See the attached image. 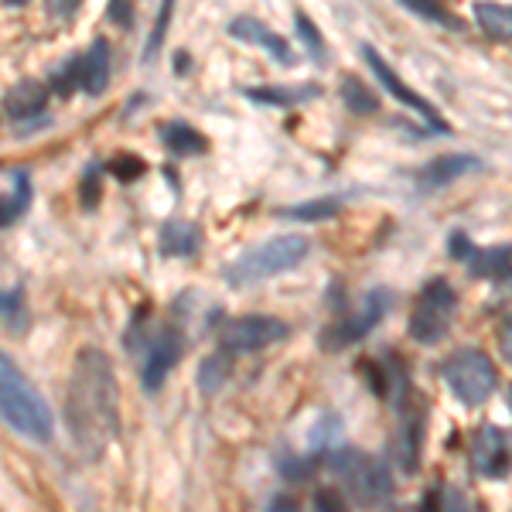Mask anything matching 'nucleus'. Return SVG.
Masks as SVG:
<instances>
[{
  "instance_id": "nucleus-1",
  "label": "nucleus",
  "mask_w": 512,
  "mask_h": 512,
  "mask_svg": "<svg viewBox=\"0 0 512 512\" xmlns=\"http://www.w3.org/2000/svg\"><path fill=\"white\" fill-rule=\"evenodd\" d=\"M65 420L82 458L96 461L120 431V393L113 362L99 349H82L65 390Z\"/></svg>"
},
{
  "instance_id": "nucleus-2",
  "label": "nucleus",
  "mask_w": 512,
  "mask_h": 512,
  "mask_svg": "<svg viewBox=\"0 0 512 512\" xmlns=\"http://www.w3.org/2000/svg\"><path fill=\"white\" fill-rule=\"evenodd\" d=\"M0 410H4V424L31 441H52L55 417L41 393L28 383V376L11 362V355L0 359Z\"/></svg>"
},
{
  "instance_id": "nucleus-3",
  "label": "nucleus",
  "mask_w": 512,
  "mask_h": 512,
  "mask_svg": "<svg viewBox=\"0 0 512 512\" xmlns=\"http://www.w3.org/2000/svg\"><path fill=\"white\" fill-rule=\"evenodd\" d=\"M304 256H308V239L304 236H297V233L274 236L263 246H256V250L239 256L233 267L226 270V277L233 280L236 287H250V284H260V280H267V277H277V274L294 270Z\"/></svg>"
},
{
  "instance_id": "nucleus-4",
  "label": "nucleus",
  "mask_w": 512,
  "mask_h": 512,
  "mask_svg": "<svg viewBox=\"0 0 512 512\" xmlns=\"http://www.w3.org/2000/svg\"><path fill=\"white\" fill-rule=\"evenodd\" d=\"M332 468L342 475L345 492H349V499L359 502V506H379V502L390 499L393 478L383 461L369 458V454H362L355 448H338L332 458Z\"/></svg>"
},
{
  "instance_id": "nucleus-5",
  "label": "nucleus",
  "mask_w": 512,
  "mask_h": 512,
  "mask_svg": "<svg viewBox=\"0 0 512 512\" xmlns=\"http://www.w3.org/2000/svg\"><path fill=\"white\" fill-rule=\"evenodd\" d=\"M441 376L465 407H478V403H485L495 393V386H499V373H495L492 359L478 349L454 352L451 359L441 366Z\"/></svg>"
},
{
  "instance_id": "nucleus-6",
  "label": "nucleus",
  "mask_w": 512,
  "mask_h": 512,
  "mask_svg": "<svg viewBox=\"0 0 512 512\" xmlns=\"http://www.w3.org/2000/svg\"><path fill=\"white\" fill-rule=\"evenodd\" d=\"M454 308H458V297H454L448 280H441V277L427 280L424 291L417 297L414 315H410V338L420 345H437L448 335V328L454 321Z\"/></svg>"
},
{
  "instance_id": "nucleus-7",
  "label": "nucleus",
  "mask_w": 512,
  "mask_h": 512,
  "mask_svg": "<svg viewBox=\"0 0 512 512\" xmlns=\"http://www.w3.org/2000/svg\"><path fill=\"white\" fill-rule=\"evenodd\" d=\"M390 304H393L390 291H369V294L362 297V301L349 311V315L338 318L332 328H325V335H321V345H325L328 352L345 349V345H355L359 338H366V335L379 325V321L386 318Z\"/></svg>"
},
{
  "instance_id": "nucleus-8",
  "label": "nucleus",
  "mask_w": 512,
  "mask_h": 512,
  "mask_svg": "<svg viewBox=\"0 0 512 512\" xmlns=\"http://www.w3.org/2000/svg\"><path fill=\"white\" fill-rule=\"evenodd\" d=\"M291 335L287 321L270 318V315H246V318H233L226 321L222 328V349L226 352H256V349H267V345L280 342V338Z\"/></svg>"
},
{
  "instance_id": "nucleus-9",
  "label": "nucleus",
  "mask_w": 512,
  "mask_h": 512,
  "mask_svg": "<svg viewBox=\"0 0 512 512\" xmlns=\"http://www.w3.org/2000/svg\"><path fill=\"white\" fill-rule=\"evenodd\" d=\"M362 59L369 62V69H373V76L379 79V86H383L386 93H390L393 99H400L403 106H410V110H414L417 117H424L427 127L437 130V134H448V123H444V117H441V113H437V106H434V103H427L424 96L414 93V89H410L407 82H403L400 76H396V72L390 69V62H386L383 55L376 52V48L362 45Z\"/></svg>"
},
{
  "instance_id": "nucleus-10",
  "label": "nucleus",
  "mask_w": 512,
  "mask_h": 512,
  "mask_svg": "<svg viewBox=\"0 0 512 512\" xmlns=\"http://www.w3.org/2000/svg\"><path fill=\"white\" fill-rule=\"evenodd\" d=\"M472 465L485 478H506L512 468V441L502 427L482 424L472 437Z\"/></svg>"
},
{
  "instance_id": "nucleus-11",
  "label": "nucleus",
  "mask_w": 512,
  "mask_h": 512,
  "mask_svg": "<svg viewBox=\"0 0 512 512\" xmlns=\"http://www.w3.org/2000/svg\"><path fill=\"white\" fill-rule=\"evenodd\" d=\"M420 444H424V410H420L414 400H403L400 424H396V434H393V454H396V465L407 475L417 472Z\"/></svg>"
},
{
  "instance_id": "nucleus-12",
  "label": "nucleus",
  "mask_w": 512,
  "mask_h": 512,
  "mask_svg": "<svg viewBox=\"0 0 512 512\" xmlns=\"http://www.w3.org/2000/svg\"><path fill=\"white\" fill-rule=\"evenodd\" d=\"M181 359V335L175 328H158L154 338L147 342V355H144V386L147 390H161L164 379H168L171 369L178 366Z\"/></svg>"
},
{
  "instance_id": "nucleus-13",
  "label": "nucleus",
  "mask_w": 512,
  "mask_h": 512,
  "mask_svg": "<svg viewBox=\"0 0 512 512\" xmlns=\"http://www.w3.org/2000/svg\"><path fill=\"white\" fill-rule=\"evenodd\" d=\"M229 35L239 38V41H246V45H260V48H267L270 55H274L277 62H284V65H291L294 62V52H291V45H287V38H280L277 31H270L263 21H256V18H236L233 24H229Z\"/></svg>"
},
{
  "instance_id": "nucleus-14",
  "label": "nucleus",
  "mask_w": 512,
  "mask_h": 512,
  "mask_svg": "<svg viewBox=\"0 0 512 512\" xmlns=\"http://www.w3.org/2000/svg\"><path fill=\"white\" fill-rule=\"evenodd\" d=\"M45 103H48V86H41L38 79H21V82H14V86L4 93L7 120L38 117V113H45Z\"/></svg>"
},
{
  "instance_id": "nucleus-15",
  "label": "nucleus",
  "mask_w": 512,
  "mask_h": 512,
  "mask_svg": "<svg viewBox=\"0 0 512 512\" xmlns=\"http://www.w3.org/2000/svg\"><path fill=\"white\" fill-rule=\"evenodd\" d=\"M478 168H482V161L472 158V154H441V158H434L424 168L420 185H424V188H441V185H451V181L472 175V171H478Z\"/></svg>"
},
{
  "instance_id": "nucleus-16",
  "label": "nucleus",
  "mask_w": 512,
  "mask_h": 512,
  "mask_svg": "<svg viewBox=\"0 0 512 512\" xmlns=\"http://www.w3.org/2000/svg\"><path fill=\"white\" fill-rule=\"evenodd\" d=\"M243 93L246 99H253L260 106H301L318 99L321 86H311V82H304V86H250Z\"/></svg>"
},
{
  "instance_id": "nucleus-17",
  "label": "nucleus",
  "mask_w": 512,
  "mask_h": 512,
  "mask_svg": "<svg viewBox=\"0 0 512 512\" xmlns=\"http://www.w3.org/2000/svg\"><path fill=\"white\" fill-rule=\"evenodd\" d=\"M468 274L482 280H506L512 270V246H482L468 256Z\"/></svg>"
},
{
  "instance_id": "nucleus-18",
  "label": "nucleus",
  "mask_w": 512,
  "mask_h": 512,
  "mask_svg": "<svg viewBox=\"0 0 512 512\" xmlns=\"http://www.w3.org/2000/svg\"><path fill=\"white\" fill-rule=\"evenodd\" d=\"M106 86H110V45L103 38H96L93 48L82 55V89L89 96H96Z\"/></svg>"
},
{
  "instance_id": "nucleus-19",
  "label": "nucleus",
  "mask_w": 512,
  "mask_h": 512,
  "mask_svg": "<svg viewBox=\"0 0 512 512\" xmlns=\"http://www.w3.org/2000/svg\"><path fill=\"white\" fill-rule=\"evenodd\" d=\"M31 202V178L28 171H7V195H4V205H0V226L11 229L14 219L24 216Z\"/></svg>"
},
{
  "instance_id": "nucleus-20",
  "label": "nucleus",
  "mask_w": 512,
  "mask_h": 512,
  "mask_svg": "<svg viewBox=\"0 0 512 512\" xmlns=\"http://www.w3.org/2000/svg\"><path fill=\"white\" fill-rule=\"evenodd\" d=\"M472 11H475V24L492 41H512V7L509 4H495V0H478Z\"/></svg>"
},
{
  "instance_id": "nucleus-21",
  "label": "nucleus",
  "mask_w": 512,
  "mask_h": 512,
  "mask_svg": "<svg viewBox=\"0 0 512 512\" xmlns=\"http://www.w3.org/2000/svg\"><path fill=\"white\" fill-rule=\"evenodd\" d=\"M161 144L168 147L171 154H178V158H192V154L209 151V140L181 120H171L168 127H161Z\"/></svg>"
},
{
  "instance_id": "nucleus-22",
  "label": "nucleus",
  "mask_w": 512,
  "mask_h": 512,
  "mask_svg": "<svg viewBox=\"0 0 512 512\" xmlns=\"http://www.w3.org/2000/svg\"><path fill=\"white\" fill-rule=\"evenodd\" d=\"M202 246V233L192 222H168L161 229V253L164 256H192Z\"/></svg>"
},
{
  "instance_id": "nucleus-23",
  "label": "nucleus",
  "mask_w": 512,
  "mask_h": 512,
  "mask_svg": "<svg viewBox=\"0 0 512 512\" xmlns=\"http://www.w3.org/2000/svg\"><path fill=\"white\" fill-rule=\"evenodd\" d=\"M338 209H342V202H338V198H311V202L291 205V209H280L277 216L294 219V222H325V219H335Z\"/></svg>"
},
{
  "instance_id": "nucleus-24",
  "label": "nucleus",
  "mask_w": 512,
  "mask_h": 512,
  "mask_svg": "<svg viewBox=\"0 0 512 512\" xmlns=\"http://www.w3.org/2000/svg\"><path fill=\"white\" fill-rule=\"evenodd\" d=\"M342 103L349 106L352 113H359V117H366V113H376V106H379V99L369 93V86L362 79H355V76H345L342 79Z\"/></svg>"
},
{
  "instance_id": "nucleus-25",
  "label": "nucleus",
  "mask_w": 512,
  "mask_h": 512,
  "mask_svg": "<svg viewBox=\"0 0 512 512\" xmlns=\"http://www.w3.org/2000/svg\"><path fill=\"white\" fill-rule=\"evenodd\" d=\"M229 355L233 352H216V355H209V359L202 362V369H198V386H202L205 393H216L222 383H226V376H229Z\"/></svg>"
},
{
  "instance_id": "nucleus-26",
  "label": "nucleus",
  "mask_w": 512,
  "mask_h": 512,
  "mask_svg": "<svg viewBox=\"0 0 512 512\" xmlns=\"http://www.w3.org/2000/svg\"><path fill=\"white\" fill-rule=\"evenodd\" d=\"M400 4L407 7L410 14H417V18H424V21L441 24V28H461V21L454 18L451 11H444L441 0H400Z\"/></svg>"
},
{
  "instance_id": "nucleus-27",
  "label": "nucleus",
  "mask_w": 512,
  "mask_h": 512,
  "mask_svg": "<svg viewBox=\"0 0 512 512\" xmlns=\"http://www.w3.org/2000/svg\"><path fill=\"white\" fill-rule=\"evenodd\" d=\"M76 86L82 89V59H69L52 72V89L59 96H69Z\"/></svg>"
},
{
  "instance_id": "nucleus-28",
  "label": "nucleus",
  "mask_w": 512,
  "mask_h": 512,
  "mask_svg": "<svg viewBox=\"0 0 512 512\" xmlns=\"http://www.w3.org/2000/svg\"><path fill=\"white\" fill-rule=\"evenodd\" d=\"M171 14H175V0H161L158 24H154V31H151V41H147V48H144V59H151V55H158V48L164 45V38H168V24H171Z\"/></svg>"
},
{
  "instance_id": "nucleus-29",
  "label": "nucleus",
  "mask_w": 512,
  "mask_h": 512,
  "mask_svg": "<svg viewBox=\"0 0 512 512\" xmlns=\"http://www.w3.org/2000/svg\"><path fill=\"white\" fill-rule=\"evenodd\" d=\"M110 171L120 181H137L147 171V164H144V158H137V154H117V158L110 161Z\"/></svg>"
},
{
  "instance_id": "nucleus-30",
  "label": "nucleus",
  "mask_w": 512,
  "mask_h": 512,
  "mask_svg": "<svg viewBox=\"0 0 512 512\" xmlns=\"http://www.w3.org/2000/svg\"><path fill=\"white\" fill-rule=\"evenodd\" d=\"M311 448L318 454L321 451H338V420L335 417H325L318 424V431H311Z\"/></svg>"
},
{
  "instance_id": "nucleus-31",
  "label": "nucleus",
  "mask_w": 512,
  "mask_h": 512,
  "mask_svg": "<svg viewBox=\"0 0 512 512\" xmlns=\"http://www.w3.org/2000/svg\"><path fill=\"white\" fill-rule=\"evenodd\" d=\"M431 512H468V502L458 489H437Z\"/></svg>"
},
{
  "instance_id": "nucleus-32",
  "label": "nucleus",
  "mask_w": 512,
  "mask_h": 512,
  "mask_svg": "<svg viewBox=\"0 0 512 512\" xmlns=\"http://www.w3.org/2000/svg\"><path fill=\"white\" fill-rule=\"evenodd\" d=\"M294 24H297V35H301L304 45H308L311 52H315L318 59H321V55H325V41H321V31H318L308 18H304V14H297Z\"/></svg>"
},
{
  "instance_id": "nucleus-33",
  "label": "nucleus",
  "mask_w": 512,
  "mask_h": 512,
  "mask_svg": "<svg viewBox=\"0 0 512 512\" xmlns=\"http://www.w3.org/2000/svg\"><path fill=\"white\" fill-rule=\"evenodd\" d=\"M99 175H103L99 168H89L86 178H82V185H79V198H82V205H86V209H93L96 198H99Z\"/></svg>"
},
{
  "instance_id": "nucleus-34",
  "label": "nucleus",
  "mask_w": 512,
  "mask_h": 512,
  "mask_svg": "<svg viewBox=\"0 0 512 512\" xmlns=\"http://www.w3.org/2000/svg\"><path fill=\"white\" fill-rule=\"evenodd\" d=\"M315 512H345V499L342 492L335 489H321L315 495Z\"/></svg>"
},
{
  "instance_id": "nucleus-35",
  "label": "nucleus",
  "mask_w": 512,
  "mask_h": 512,
  "mask_svg": "<svg viewBox=\"0 0 512 512\" xmlns=\"http://www.w3.org/2000/svg\"><path fill=\"white\" fill-rule=\"evenodd\" d=\"M448 250L454 253V260H468V256H472V246H468V236L465 233H454L448 239Z\"/></svg>"
},
{
  "instance_id": "nucleus-36",
  "label": "nucleus",
  "mask_w": 512,
  "mask_h": 512,
  "mask_svg": "<svg viewBox=\"0 0 512 512\" xmlns=\"http://www.w3.org/2000/svg\"><path fill=\"white\" fill-rule=\"evenodd\" d=\"M48 7L55 11V18H72L79 7V0H48Z\"/></svg>"
},
{
  "instance_id": "nucleus-37",
  "label": "nucleus",
  "mask_w": 512,
  "mask_h": 512,
  "mask_svg": "<svg viewBox=\"0 0 512 512\" xmlns=\"http://www.w3.org/2000/svg\"><path fill=\"white\" fill-rule=\"evenodd\" d=\"M113 21H117V24H127V28H130V24H134V14H130V7H127V4L120 7V0H113Z\"/></svg>"
},
{
  "instance_id": "nucleus-38",
  "label": "nucleus",
  "mask_w": 512,
  "mask_h": 512,
  "mask_svg": "<svg viewBox=\"0 0 512 512\" xmlns=\"http://www.w3.org/2000/svg\"><path fill=\"white\" fill-rule=\"evenodd\" d=\"M263 512H297L294 499H284V495H277V499H270V506Z\"/></svg>"
},
{
  "instance_id": "nucleus-39",
  "label": "nucleus",
  "mask_w": 512,
  "mask_h": 512,
  "mask_svg": "<svg viewBox=\"0 0 512 512\" xmlns=\"http://www.w3.org/2000/svg\"><path fill=\"white\" fill-rule=\"evenodd\" d=\"M502 355H506V362L512 366V321L506 325V332H502Z\"/></svg>"
},
{
  "instance_id": "nucleus-40",
  "label": "nucleus",
  "mask_w": 512,
  "mask_h": 512,
  "mask_svg": "<svg viewBox=\"0 0 512 512\" xmlns=\"http://www.w3.org/2000/svg\"><path fill=\"white\" fill-rule=\"evenodd\" d=\"M4 4H7V7H24L28 0H4Z\"/></svg>"
},
{
  "instance_id": "nucleus-41",
  "label": "nucleus",
  "mask_w": 512,
  "mask_h": 512,
  "mask_svg": "<svg viewBox=\"0 0 512 512\" xmlns=\"http://www.w3.org/2000/svg\"><path fill=\"white\" fill-rule=\"evenodd\" d=\"M509 410H512V386H509Z\"/></svg>"
}]
</instances>
